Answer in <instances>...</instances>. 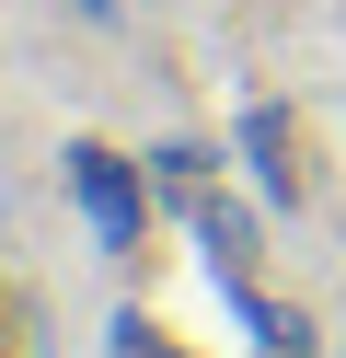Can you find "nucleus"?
<instances>
[{
    "instance_id": "1",
    "label": "nucleus",
    "mask_w": 346,
    "mask_h": 358,
    "mask_svg": "<svg viewBox=\"0 0 346 358\" xmlns=\"http://www.w3.org/2000/svg\"><path fill=\"white\" fill-rule=\"evenodd\" d=\"M69 208L92 220V243L104 255H138V231H150V162H115L104 139H69Z\"/></svg>"
},
{
    "instance_id": "2",
    "label": "nucleus",
    "mask_w": 346,
    "mask_h": 358,
    "mask_svg": "<svg viewBox=\"0 0 346 358\" xmlns=\"http://www.w3.org/2000/svg\"><path fill=\"white\" fill-rule=\"evenodd\" d=\"M243 173H254L266 208H300V150H289V127H277V104H254V116H243Z\"/></svg>"
},
{
    "instance_id": "3",
    "label": "nucleus",
    "mask_w": 346,
    "mask_h": 358,
    "mask_svg": "<svg viewBox=\"0 0 346 358\" xmlns=\"http://www.w3.org/2000/svg\"><path fill=\"white\" fill-rule=\"evenodd\" d=\"M185 231H196V243H208V266H219V278H231V289H243V278H254V220H243V208H231V196H219V185H208V196H196V208H185Z\"/></svg>"
},
{
    "instance_id": "4",
    "label": "nucleus",
    "mask_w": 346,
    "mask_h": 358,
    "mask_svg": "<svg viewBox=\"0 0 346 358\" xmlns=\"http://www.w3.org/2000/svg\"><path fill=\"white\" fill-rule=\"evenodd\" d=\"M208 185H219V150H208V139H161L150 150V196H161V208H196Z\"/></svg>"
},
{
    "instance_id": "5",
    "label": "nucleus",
    "mask_w": 346,
    "mask_h": 358,
    "mask_svg": "<svg viewBox=\"0 0 346 358\" xmlns=\"http://www.w3.org/2000/svg\"><path fill=\"white\" fill-rule=\"evenodd\" d=\"M69 12H81V24H115V12H127V0H69Z\"/></svg>"
}]
</instances>
